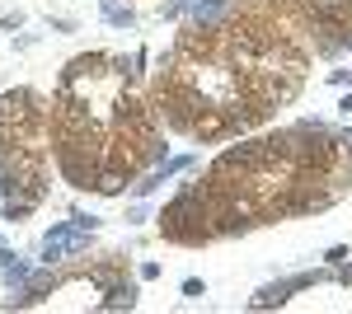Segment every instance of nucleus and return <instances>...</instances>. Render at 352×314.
I'll list each match as a JSON object with an SVG mask.
<instances>
[{"label": "nucleus", "mask_w": 352, "mask_h": 314, "mask_svg": "<svg viewBox=\"0 0 352 314\" xmlns=\"http://www.w3.org/2000/svg\"><path fill=\"white\" fill-rule=\"evenodd\" d=\"M89 235L94 230H85V225H52V235L43 239V258H47V267L61 258H76V254H85V244H89Z\"/></svg>", "instance_id": "nucleus-3"}, {"label": "nucleus", "mask_w": 352, "mask_h": 314, "mask_svg": "<svg viewBox=\"0 0 352 314\" xmlns=\"http://www.w3.org/2000/svg\"><path fill=\"white\" fill-rule=\"evenodd\" d=\"M320 277H287V282H277V287H263L258 295H254V310H268V305H287L292 300V291H300V287H315Z\"/></svg>", "instance_id": "nucleus-4"}, {"label": "nucleus", "mask_w": 352, "mask_h": 314, "mask_svg": "<svg viewBox=\"0 0 352 314\" xmlns=\"http://www.w3.org/2000/svg\"><path fill=\"white\" fill-rule=\"evenodd\" d=\"M132 66L122 56L94 52L76 56L56 85L52 146L71 188L99 192L104 174L132 179L151 159L164 155L155 122L141 99H132Z\"/></svg>", "instance_id": "nucleus-1"}, {"label": "nucleus", "mask_w": 352, "mask_h": 314, "mask_svg": "<svg viewBox=\"0 0 352 314\" xmlns=\"http://www.w3.org/2000/svg\"><path fill=\"white\" fill-rule=\"evenodd\" d=\"M122 305H127V310L136 305V287L132 282H118V287L109 291V300H104V310H122Z\"/></svg>", "instance_id": "nucleus-6"}, {"label": "nucleus", "mask_w": 352, "mask_h": 314, "mask_svg": "<svg viewBox=\"0 0 352 314\" xmlns=\"http://www.w3.org/2000/svg\"><path fill=\"white\" fill-rule=\"evenodd\" d=\"M109 19H113V24H132V10H122V5H109Z\"/></svg>", "instance_id": "nucleus-7"}, {"label": "nucleus", "mask_w": 352, "mask_h": 314, "mask_svg": "<svg viewBox=\"0 0 352 314\" xmlns=\"http://www.w3.org/2000/svg\"><path fill=\"white\" fill-rule=\"evenodd\" d=\"M160 235L174 239V244H188V249L207 244V239H217V225H212V211H207V192H202V183L184 188V192L164 207Z\"/></svg>", "instance_id": "nucleus-2"}, {"label": "nucleus", "mask_w": 352, "mask_h": 314, "mask_svg": "<svg viewBox=\"0 0 352 314\" xmlns=\"http://www.w3.org/2000/svg\"><path fill=\"white\" fill-rule=\"evenodd\" d=\"M0 267H5V282L10 287H28V267L19 262V254H0Z\"/></svg>", "instance_id": "nucleus-5"}]
</instances>
